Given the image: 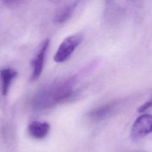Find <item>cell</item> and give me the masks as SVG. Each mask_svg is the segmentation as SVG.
<instances>
[{"label":"cell","mask_w":152,"mask_h":152,"mask_svg":"<svg viewBox=\"0 0 152 152\" xmlns=\"http://www.w3.org/2000/svg\"><path fill=\"white\" fill-rule=\"evenodd\" d=\"M17 74V71L11 68H5L1 69V80L2 96H6L8 94L10 86Z\"/></svg>","instance_id":"7"},{"label":"cell","mask_w":152,"mask_h":152,"mask_svg":"<svg viewBox=\"0 0 152 152\" xmlns=\"http://www.w3.org/2000/svg\"><path fill=\"white\" fill-rule=\"evenodd\" d=\"M50 44L49 39H46L42 44L39 51L31 62V74L30 80L31 81H36L37 80L42 74L45 56L47 53V50L49 48Z\"/></svg>","instance_id":"3"},{"label":"cell","mask_w":152,"mask_h":152,"mask_svg":"<svg viewBox=\"0 0 152 152\" xmlns=\"http://www.w3.org/2000/svg\"><path fill=\"white\" fill-rule=\"evenodd\" d=\"M83 36L81 33H75L66 37L60 44L56 51L53 60L57 63H62L71 56L77 47L81 43Z\"/></svg>","instance_id":"2"},{"label":"cell","mask_w":152,"mask_h":152,"mask_svg":"<svg viewBox=\"0 0 152 152\" xmlns=\"http://www.w3.org/2000/svg\"><path fill=\"white\" fill-rule=\"evenodd\" d=\"M152 132V115H142L134 121L131 131L132 138L138 139Z\"/></svg>","instance_id":"4"},{"label":"cell","mask_w":152,"mask_h":152,"mask_svg":"<svg viewBox=\"0 0 152 152\" xmlns=\"http://www.w3.org/2000/svg\"><path fill=\"white\" fill-rule=\"evenodd\" d=\"M75 84V77H70L40 90L31 100L33 107L44 110L70 100L77 94L74 90Z\"/></svg>","instance_id":"1"},{"label":"cell","mask_w":152,"mask_h":152,"mask_svg":"<svg viewBox=\"0 0 152 152\" xmlns=\"http://www.w3.org/2000/svg\"><path fill=\"white\" fill-rule=\"evenodd\" d=\"M50 125L47 122L35 121L31 122L28 126L29 135L35 139H43L48 134Z\"/></svg>","instance_id":"5"},{"label":"cell","mask_w":152,"mask_h":152,"mask_svg":"<svg viewBox=\"0 0 152 152\" xmlns=\"http://www.w3.org/2000/svg\"><path fill=\"white\" fill-rule=\"evenodd\" d=\"M115 102H110L105 104L101 105L91 109L88 113L89 118L93 121H100L106 118L115 109Z\"/></svg>","instance_id":"6"},{"label":"cell","mask_w":152,"mask_h":152,"mask_svg":"<svg viewBox=\"0 0 152 152\" xmlns=\"http://www.w3.org/2000/svg\"><path fill=\"white\" fill-rule=\"evenodd\" d=\"M78 2V1H73L59 10L53 17V23L55 24H62L67 21L74 12Z\"/></svg>","instance_id":"8"},{"label":"cell","mask_w":152,"mask_h":152,"mask_svg":"<svg viewBox=\"0 0 152 152\" xmlns=\"http://www.w3.org/2000/svg\"><path fill=\"white\" fill-rule=\"evenodd\" d=\"M151 107H152V98L150 99L148 101H147V102H145V103H144L142 105H141L138 109V111L140 113H142L145 110H147L148 108H150Z\"/></svg>","instance_id":"9"}]
</instances>
